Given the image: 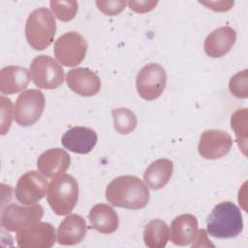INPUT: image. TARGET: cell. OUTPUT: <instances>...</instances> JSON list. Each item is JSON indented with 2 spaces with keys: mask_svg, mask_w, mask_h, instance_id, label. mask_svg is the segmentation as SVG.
Instances as JSON below:
<instances>
[{
  "mask_svg": "<svg viewBox=\"0 0 248 248\" xmlns=\"http://www.w3.org/2000/svg\"><path fill=\"white\" fill-rule=\"evenodd\" d=\"M106 199L113 206L138 210L149 202V190L135 175H121L111 180L106 188Z\"/></svg>",
  "mask_w": 248,
  "mask_h": 248,
  "instance_id": "6da1fadb",
  "label": "cell"
},
{
  "mask_svg": "<svg viewBox=\"0 0 248 248\" xmlns=\"http://www.w3.org/2000/svg\"><path fill=\"white\" fill-rule=\"evenodd\" d=\"M243 230L240 209L231 202H223L214 206L206 220L207 233L215 238H232Z\"/></svg>",
  "mask_w": 248,
  "mask_h": 248,
  "instance_id": "7a4b0ae2",
  "label": "cell"
},
{
  "mask_svg": "<svg viewBox=\"0 0 248 248\" xmlns=\"http://www.w3.org/2000/svg\"><path fill=\"white\" fill-rule=\"evenodd\" d=\"M78 200V183L68 173L53 178L47 185L46 201L57 215H67L76 206Z\"/></svg>",
  "mask_w": 248,
  "mask_h": 248,
  "instance_id": "3957f363",
  "label": "cell"
},
{
  "mask_svg": "<svg viewBox=\"0 0 248 248\" xmlns=\"http://www.w3.org/2000/svg\"><path fill=\"white\" fill-rule=\"evenodd\" d=\"M56 31V22L50 11L45 7L34 10L27 17L25 37L36 50H44L52 43Z\"/></svg>",
  "mask_w": 248,
  "mask_h": 248,
  "instance_id": "277c9868",
  "label": "cell"
},
{
  "mask_svg": "<svg viewBox=\"0 0 248 248\" xmlns=\"http://www.w3.org/2000/svg\"><path fill=\"white\" fill-rule=\"evenodd\" d=\"M87 42L79 33L67 32L54 42L53 53L56 60L66 67H75L84 59Z\"/></svg>",
  "mask_w": 248,
  "mask_h": 248,
  "instance_id": "5b68a950",
  "label": "cell"
},
{
  "mask_svg": "<svg viewBox=\"0 0 248 248\" xmlns=\"http://www.w3.org/2000/svg\"><path fill=\"white\" fill-rule=\"evenodd\" d=\"M30 78L36 86L42 89L58 88L64 81L62 67L50 56H36L29 67Z\"/></svg>",
  "mask_w": 248,
  "mask_h": 248,
  "instance_id": "8992f818",
  "label": "cell"
},
{
  "mask_svg": "<svg viewBox=\"0 0 248 248\" xmlns=\"http://www.w3.org/2000/svg\"><path fill=\"white\" fill-rule=\"evenodd\" d=\"M45 95L38 89L21 92L14 107V118L19 126L27 127L35 124L45 109Z\"/></svg>",
  "mask_w": 248,
  "mask_h": 248,
  "instance_id": "52a82bcc",
  "label": "cell"
},
{
  "mask_svg": "<svg viewBox=\"0 0 248 248\" xmlns=\"http://www.w3.org/2000/svg\"><path fill=\"white\" fill-rule=\"evenodd\" d=\"M44 215L41 204L28 206L11 203L6 206L1 214V225L9 232H19L40 222Z\"/></svg>",
  "mask_w": 248,
  "mask_h": 248,
  "instance_id": "ba28073f",
  "label": "cell"
},
{
  "mask_svg": "<svg viewBox=\"0 0 248 248\" xmlns=\"http://www.w3.org/2000/svg\"><path fill=\"white\" fill-rule=\"evenodd\" d=\"M167 84V74L165 69L156 63L143 66L136 79V87L139 95L146 100L153 101L159 98Z\"/></svg>",
  "mask_w": 248,
  "mask_h": 248,
  "instance_id": "9c48e42d",
  "label": "cell"
},
{
  "mask_svg": "<svg viewBox=\"0 0 248 248\" xmlns=\"http://www.w3.org/2000/svg\"><path fill=\"white\" fill-rule=\"evenodd\" d=\"M47 185L46 179L40 172L27 171L17 180L15 190L16 198L22 204H35L45 197Z\"/></svg>",
  "mask_w": 248,
  "mask_h": 248,
  "instance_id": "30bf717a",
  "label": "cell"
},
{
  "mask_svg": "<svg viewBox=\"0 0 248 248\" xmlns=\"http://www.w3.org/2000/svg\"><path fill=\"white\" fill-rule=\"evenodd\" d=\"M232 146V137L223 130L208 129L202 132L198 150L207 160H216L226 156Z\"/></svg>",
  "mask_w": 248,
  "mask_h": 248,
  "instance_id": "8fae6325",
  "label": "cell"
},
{
  "mask_svg": "<svg viewBox=\"0 0 248 248\" xmlns=\"http://www.w3.org/2000/svg\"><path fill=\"white\" fill-rule=\"evenodd\" d=\"M55 229L50 223L39 222L17 232L16 239L21 248H50L56 240Z\"/></svg>",
  "mask_w": 248,
  "mask_h": 248,
  "instance_id": "7c38bea8",
  "label": "cell"
},
{
  "mask_svg": "<svg viewBox=\"0 0 248 248\" xmlns=\"http://www.w3.org/2000/svg\"><path fill=\"white\" fill-rule=\"evenodd\" d=\"M66 82L69 88L75 93L91 97L96 95L101 89L99 77L87 68H75L66 74Z\"/></svg>",
  "mask_w": 248,
  "mask_h": 248,
  "instance_id": "4fadbf2b",
  "label": "cell"
},
{
  "mask_svg": "<svg viewBox=\"0 0 248 248\" xmlns=\"http://www.w3.org/2000/svg\"><path fill=\"white\" fill-rule=\"evenodd\" d=\"M98 140L97 134L94 130L77 126L66 131L62 136V145L74 153L87 154L96 145Z\"/></svg>",
  "mask_w": 248,
  "mask_h": 248,
  "instance_id": "5bb4252c",
  "label": "cell"
},
{
  "mask_svg": "<svg viewBox=\"0 0 248 248\" xmlns=\"http://www.w3.org/2000/svg\"><path fill=\"white\" fill-rule=\"evenodd\" d=\"M71 163L70 155L62 148H51L43 152L37 160V168L47 178L63 174Z\"/></svg>",
  "mask_w": 248,
  "mask_h": 248,
  "instance_id": "9a60e30c",
  "label": "cell"
},
{
  "mask_svg": "<svg viewBox=\"0 0 248 248\" xmlns=\"http://www.w3.org/2000/svg\"><path fill=\"white\" fill-rule=\"evenodd\" d=\"M236 41V32L230 26H221L213 30L204 40L205 53L213 58L227 54Z\"/></svg>",
  "mask_w": 248,
  "mask_h": 248,
  "instance_id": "2e32d148",
  "label": "cell"
},
{
  "mask_svg": "<svg viewBox=\"0 0 248 248\" xmlns=\"http://www.w3.org/2000/svg\"><path fill=\"white\" fill-rule=\"evenodd\" d=\"M199 233L198 220L189 213L175 217L170 224V238L178 246H186L196 240Z\"/></svg>",
  "mask_w": 248,
  "mask_h": 248,
  "instance_id": "e0dca14e",
  "label": "cell"
},
{
  "mask_svg": "<svg viewBox=\"0 0 248 248\" xmlns=\"http://www.w3.org/2000/svg\"><path fill=\"white\" fill-rule=\"evenodd\" d=\"M87 232L85 220L78 214L68 215L57 229V242L61 245H75L83 240Z\"/></svg>",
  "mask_w": 248,
  "mask_h": 248,
  "instance_id": "ac0fdd59",
  "label": "cell"
},
{
  "mask_svg": "<svg viewBox=\"0 0 248 248\" xmlns=\"http://www.w3.org/2000/svg\"><path fill=\"white\" fill-rule=\"evenodd\" d=\"M30 73L25 67L7 66L0 72V91L3 95H12L28 86Z\"/></svg>",
  "mask_w": 248,
  "mask_h": 248,
  "instance_id": "d6986e66",
  "label": "cell"
},
{
  "mask_svg": "<svg viewBox=\"0 0 248 248\" xmlns=\"http://www.w3.org/2000/svg\"><path fill=\"white\" fill-rule=\"evenodd\" d=\"M88 219L91 227L101 233H112L118 229V215L116 211L107 203L95 204L90 209Z\"/></svg>",
  "mask_w": 248,
  "mask_h": 248,
  "instance_id": "ffe728a7",
  "label": "cell"
},
{
  "mask_svg": "<svg viewBox=\"0 0 248 248\" xmlns=\"http://www.w3.org/2000/svg\"><path fill=\"white\" fill-rule=\"evenodd\" d=\"M173 171V164L167 158H161L151 163L143 173V180L149 188L159 190L167 185Z\"/></svg>",
  "mask_w": 248,
  "mask_h": 248,
  "instance_id": "44dd1931",
  "label": "cell"
},
{
  "mask_svg": "<svg viewBox=\"0 0 248 248\" xmlns=\"http://www.w3.org/2000/svg\"><path fill=\"white\" fill-rule=\"evenodd\" d=\"M170 239V230L167 223L161 219L148 222L143 231L144 244L149 248H164Z\"/></svg>",
  "mask_w": 248,
  "mask_h": 248,
  "instance_id": "7402d4cb",
  "label": "cell"
},
{
  "mask_svg": "<svg viewBox=\"0 0 248 248\" xmlns=\"http://www.w3.org/2000/svg\"><path fill=\"white\" fill-rule=\"evenodd\" d=\"M113 126L116 132L122 135L132 133L138 124L136 114L127 108H118L111 111Z\"/></svg>",
  "mask_w": 248,
  "mask_h": 248,
  "instance_id": "603a6c76",
  "label": "cell"
},
{
  "mask_svg": "<svg viewBox=\"0 0 248 248\" xmlns=\"http://www.w3.org/2000/svg\"><path fill=\"white\" fill-rule=\"evenodd\" d=\"M231 126L235 133L239 149L246 155L247 149V109L241 108L235 110L231 117Z\"/></svg>",
  "mask_w": 248,
  "mask_h": 248,
  "instance_id": "cb8c5ba5",
  "label": "cell"
},
{
  "mask_svg": "<svg viewBox=\"0 0 248 248\" xmlns=\"http://www.w3.org/2000/svg\"><path fill=\"white\" fill-rule=\"evenodd\" d=\"M50 8L54 16L61 21L72 20L78 12V2L70 1H50Z\"/></svg>",
  "mask_w": 248,
  "mask_h": 248,
  "instance_id": "d4e9b609",
  "label": "cell"
},
{
  "mask_svg": "<svg viewBox=\"0 0 248 248\" xmlns=\"http://www.w3.org/2000/svg\"><path fill=\"white\" fill-rule=\"evenodd\" d=\"M231 93L236 98L245 99L248 97V78L247 70L238 72L232 76L229 82Z\"/></svg>",
  "mask_w": 248,
  "mask_h": 248,
  "instance_id": "484cf974",
  "label": "cell"
},
{
  "mask_svg": "<svg viewBox=\"0 0 248 248\" xmlns=\"http://www.w3.org/2000/svg\"><path fill=\"white\" fill-rule=\"evenodd\" d=\"M0 102H1V135H5L9 131L12 124L13 108H12V102L9 98L1 96Z\"/></svg>",
  "mask_w": 248,
  "mask_h": 248,
  "instance_id": "4316f807",
  "label": "cell"
},
{
  "mask_svg": "<svg viewBox=\"0 0 248 248\" xmlns=\"http://www.w3.org/2000/svg\"><path fill=\"white\" fill-rule=\"evenodd\" d=\"M96 5L98 9L107 16H115L121 13L127 2L125 1H96Z\"/></svg>",
  "mask_w": 248,
  "mask_h": 248,
  "instance_id": "83f0119b",
  "label": "cell"
},
{
  "mask_svg": "<svg viewBox=\"0 0 248 248\" xmlns=\"http://www.w3.org/2000/svg\"><path fill=\"white\" fill-rule=\"evenodd\" d=\"M158 4V1H129L127 2V5L129 8L137 13H147L152 11L156 5Z\"/></svg>",
  "mask_w": 248,
  "mask_h": 248,
  "instance_id": "f1b7e54d",
  "label": "cell"
},
{
  "mask_svg": "<svg viewBox=\"0 0 248 248\" xmlns=\"http://www.w3.org/2000/svg\"><path fill=\"white\" fill-rule=\"evenodd\" d=\"M201 4L208 7V9H211L216 12H226L229 11L232 6L233 5V1H218V2H201Z\"/></svg>",
  "mask_w": 248,
  "mask_h": 248,
  "instance_id": "f546056e",
  "label": "cell"
}]
</instances>
